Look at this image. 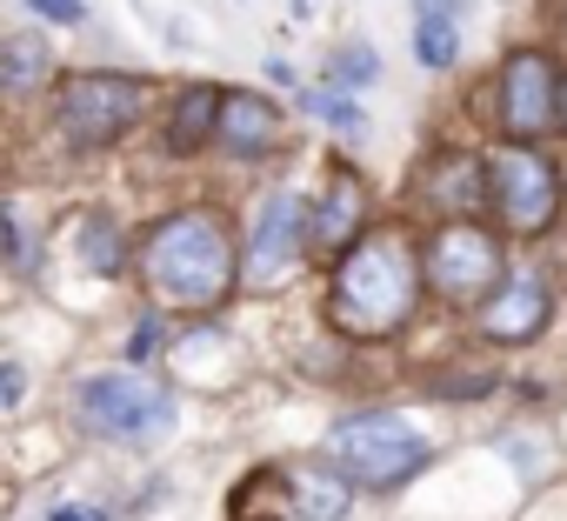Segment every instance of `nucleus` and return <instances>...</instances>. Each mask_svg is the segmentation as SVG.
I'll return each mask as SVG.
<instances>
[{
  "label": "nucleus",
  "instance_id": "4be33fe9",
  "mask_svg": "<svg viewBox=\"0 0 567 521\" xmlns=\"http://www.w3.org/2000/svg\"><path fill=\"white\" fill-rule=\"evenodd\" d=\"M28 8H34L41 21H54V28H74V21H87V8H81V0H28Z\"/></svg>",
  "mask_w": 567,
  "mask_h": 521
},
{
  "label": "nucleus",
  "instance_id": "393cba45",
  "mask_svg": "<svg viewBox=\"0 0 567 521\" xmlns=\"http://www.w3.org/2000/svg\"><path fill=\"white\" fill-rule=\"evenodd\" d=\"M54 521H107L101 508H54Z\"/></svg>",
  "mask_w": 567,
  "mask_h": 521
},
{
  "label": "nucleus",
  "instance_id": "bb28decb",
  "mask_svg": "<svg viewBox=\"0 0 567 521\" xmlns=\"http://www.w3.org/2000/svg\"><path fill=\"white\" fill-rule=\"evenodd\" d=\"M560 121H567V88H560Z\"/></svg>",
  "mask_w": 567,
  "mask_h": 521
},
{
  "label": "nucleus",
  "instance_id": "423d86ee",
  "mask_svg": "<svg viewBox=\"0 0 567 521\" xmlns=\"http://www.w3.org/2000/svg\"><path fill=\"white\" fill-rule=\"evenodd\" d=\"M421 275L434 282L441 302H461V308L481 302L487 308L501 295V241L487 227H474V221H447L421 254Z\"/></svg>",
  "mask_w": 567,
  "mask_h": 521
},
{
  "label": "nucleus",
  "instance_id": "9d476101",
  "mask_svg": "<svg viewBox=\"0 0 567 521\" xmlns=\"http://www.w3.org/2000/svg\"><path fill=\"white\" fill-rule=\"evenodd\" d=\"M547 308H554L547 282H540V275H514V282H501V295L481 308V335H487V341L520 348V341H534V335H540Z\"/></svg>",
  "mask_w": 567,
  "mask_h": 521
},
{
  "label": "nucleus",
  "instance_id": "0eeeda50",
  "mask_svg": "<svg viewBox=\"0 0 567 521\" xmlns=\"http://www.w3.org/2000/svg\"><path fill=\"white\" fill-rule=\"evenodd\" d=\"M487 187H494V207L514 234H540L560 207V167L540 147H501L487 161Z\"/></svg>",
  "mask_w": 567,
  "mask_h": 521
},
{
  "label": "nucleus",
  "instance_id": "a878e982",
  "mask_svg": "<svg viewBox=\"0 0 567 521\" xmlns=\"http://www.w3.org/2000/svg\"><path fill=\"white\" fill-rule=\"evenodd\" d=\"M421 14H454V0H421Z\"/></svg>",
  "mask_w": 567,
  "mask_h": 521
},
{
  "label": "nucleus",
  "instance_id": "b1692460",
  "mask_svg": "<svg viewBox=\"0 0 567 521\" xmlns=\"http://www.w3.org/2000/svg\"><path fill=\"white\" fill-rule=\"evenodd\" d=\"M494 388V375H441V381H427V395H487Z\"/></svg>",
  "mask_w": 567,
  "mask_h": 521
},
{
  "label": "nucleus",
  "instance_id": "6ab92c4d",
  "mask_svg": "<svg viewBox=\"0 0 567 521\" xmlns=\"http://www.w3.org/2000/svg\"><path fill=\"white\" fill-rule=\"evenodd\" d=\"M374 74H381V54L354 41V48H341V54H334V68H328V88H368Z\"/></svg>",
  "mask_w": 567,
  "mask_h": 521
},
{
  "label": "nucleus",
  "instance_id": "412c9836",
  "mask_svg": "<svg viewBox=\"0 0 567 521\" xmlns=\"http://www.w3.org/2000/svg\"><path fill=\"white\" fill-rule=\"evenodd\" d=\"M154 355H161V321H154V315H141V321H134V335H127V368H147Z\"/></svg>",
  "mask_w": 567,
  "mask_h": 521
},
{
  "label": "nucleus",
  "instance_id": "6e6552de",
  "mask_svg": "<svg viewBox=\"0 0 567 521\" xmlns=\"http://www.w3.org/2000/svg\"><path fill=\"white\" fill-rule=\"evenodd\" d=\"M301 227H308L301 194H267V201H260L254 234H247V282H254V288H274V282L301 260V247H308Z\"/></svg>",
  "mask_w": 567,
  "mask_h": 521
},
{
  "label": "nucleus",
  "instance_id": "ddd939ff",
  "mask_svg": "<svg viewBox=\"0 0 567 521\" xmlns=\"http://www.w3.org/2000/svg\"><path fill=\"white\" fill-rule=\"evenodd\" d=\"M227 154H267L280 141V108L267 94H227L220 101V134H214Z\"/></svg>",
  "mask_w": 567,
  "mask_h": 521
},
{
  "label": "nucleus",
  "instance_id": "f3484780",
  "mask_svg": "<svg viewBox=\"0 0 567 521\" xmlns=\"http://www.w3.org/2000/svg\"><path fill=\"white\" fill-rule=\"evenodd\" d=\"M81 260H87L94 275H121L127 247H121V227H114L107 214H87V221H81Z\"/></svg>",
  "mask_w": 567,
  "mask_h": 521
},
{
  "label": "nucleus",
  "instance_id": "f03ea898",
  "mask_svg": "<svg viewBox=\"0 0 567 521\" xmlns=\"http://www.w3.org/2000/svg\"><path fill=\"white\" fill-rule=\"evenodd\" d=\"M141 275L154 288L161 308H220L240 260H234V241H227V221L194 207V214H174L147 234L141 247Z\"/></svg>",
  "mask_w": 567,
  "mask_h": 521
},
{
  "label": "nucleus",
  "instance_id": "7ed1b4c3",
  "mask_svg": "<svg viewBox=\"0 0 567 521\" xmlns=\"http://www.w3.org/2000/svg\"><path fill=\"white\" fill-rule=\"evenodd\" d=\"M328 461L354 488H394V481H408V474L427 468V441L401 415H348L328 435Z\"/></svg>",
  "mask_w": 567,
  "mask_h": 521
},
{
  "label": "nucleus",
  "instance_id": "1a4fd4ad",
  "mask_svg": "<svg viewBox=\"0 0 567 521\" xmlns=\"http://www.w3.org/2000/svg\"><path fill=\"white\" fill-rule=\"evenodd\" d=\"M554 114H560L554 61H547V54H514V61L501 68V127H507L514 141H534Z\"/></svg>",
  "mask_w": 567,
  "mask_h": 521
},
{
  "label": "nucleus",
  "instance_id": "f257e3e1",
  "mask_svg": "<svg viewBox=\"0 0 567 521\" xmlns=\"http://www.w3.org/2000/svg\"><path fill=\"white\" fill-rule=\"evenodd\" d=\"M421 254L408 234L381 227V234H361L341 268H334V288H328V321L354 341H374V335H394L408 315H414V295H421Z\"/></svg>",
  "mask_w": 567,
  "mask_h": 521
},
{
  "label": "nucleus",
  "instance_id": "2eb2a0df",
  "mask_svg": "<svg viewBox=\"0 0 567 521\" xmlns=\"http://www.w3.org/2000/svg\"><path fill=\"white\" fill-rule=\"evenodd\" d=\"M427 201L447 207L454 221L474 214L487 201V161H441V167H427Z\"/></svg>",
  "mask_w": 567,
  "mask_h": 521
},
{
  "label": "nucleus",
  "instance_id": "4468645a",
  "mask_svg": "<svg viewBox=\"0 0 567 521\" xmlns=\"http://www.w3.org/2000/svg\"><path fill=\"white\" fill-rule=\"evenodd\" d=\"M220 101H227V94H214V88H187V94L174 101L167 147H174V154H194V147H207V141L220 134Z\"/></svg>",
  "mask_w": 567,
  "mask_h": 521
},
{
  "label": "nucleus",
  "instance_id": "5701e85b",
  "mask_svg": "<svg viewBox=\"0 0 567 521\" xmlns=\"http://www.w3.org/2000/svg\"><path fill=\"white\" fill-rule=\"evenodd\" d=\"M21 401H28V368L0 361V408H21Z\"/></svg>",
  "mask_w": 567,
  "mask_h": 521
},
{
  "label": "nucleus",
  "instance_id": "39448f33",
  "mask_svg": "<svg viewBox=\"0 0 567 521\" xmlns=\"http://www.w3.org/2000/svg\"><path fill=\"white\" fill-rule=\"evenodd\" d=\"M147 114V81L134 74H74L54 101V121L74 147H114Z\"/></svg>",
  "mask_w": 567,
  "mask_h": 521
},
{
  "label": "nucleus",
  "instance_id": "9b49d317",
  "mask_svg": "<svg viewBox=\"0 0 567 521\" xmlns=\"http://www.w3.org/2000/svg\"><path fill=\"white\" fill-rule=\"evenodd\" d=\"M361 221H368V187L341 167V174H328V194H321L315 214H308V247H321V254H348L354 234H361Z\"/></svg>",
  "mask_w": 567,
  "mask_h": 521
},
{
  "label": "nucleus",
  "instance_id": "aec40b11",
  "mask_svg": "<svg viewBox=\"0 0 567 521\" xmlns=\"http://www.w3.org/2000/svg\"><path fill=\"white\" fill-rule=\"evenodd\" d=\"M308 108H315V114H321V121H328L341 141H361V134H368V114H361L354 101H334V94H308Z\"/></svg>",
  "mask_w": 567,
  "mask_h": 521
},
{
  "label": "nucleus",
  "instance_id": "20e7f679",
  "mask_svg": "<svg viewBox=\"0 0 567 521\" xmlns=\"http://www.w3.org/2000/svg\"><path fill=\"white\" fill-rule=\"evenodd\" d=\"M74 415H81L94 435L141 448V441H161V435L174 428V395H167L161 381H147L141 368H114V375H87V381H81Z\"/></svg>",
  "mask_w": 567,
  "mask_h": 521
},
{
  "label": "nucleus",
  "instance_id": "dca6fc26",
  "mask_svg": "<svg viewBox=\"0 0 567 521\" xmlns=\"http://www.w3.org/2000/svg\"><path fill=\"white\" fill-rule=\"evenodd\" d=\"M48 68H54V54H48V41H41V34H8V41H0V88H8V94L41 88V81H48Z\"/></svg>",
  "mask_w": 567,
  "mask_h": 521
},
{
  "label": "nucleus",
  "instance_id": "a211bd4d",
  "mask_svg": "<svg viewBox=\"0 0 567 521\" xmlns=\"http://www.w3.org/2000/svg\"><path fill=\"white\" fill-rule=\"evenodd\" d=\"M414 54H421L427 68H454V54H461L454 21H447V14H421V28H414Z\"/></svg>",
  "mask_w": 567,
  "mask_h": 521
},
{
  "label": "nucleus",
  "instance_id": "f8f14e48",
  "mask_svg": "<svg viewBox=\"0 0 567 521\" xmlns=\"http://www.w3.org/2000/svg\"><path fill=\"white\" fill-rule=\"evenodd\" d=\"M288 514L295 521H341L348 508H354V481L341 474V468H328V461H301L295 474H288Z\"/></svg>",
  "mask_w": 567,
  "mask_h": 521
}]
</instances>
